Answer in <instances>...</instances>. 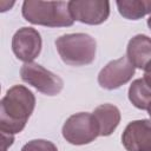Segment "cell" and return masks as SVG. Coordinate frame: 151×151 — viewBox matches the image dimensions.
I'll return each mask as SVG.
<instances>
[{"mask_svg":"<svg viewBox=\"0 0 151 151\" xmlns=\"http://www.w3.org/2000/svg\"><path fill=\"white\" fill-rule=\"evenodd\" d=\"M126 57L136 68L144 71L151 64V38L145 34L131 38L126 47Z\"/></svg>","mask_w":151,"mask_h":151,"instance_id":"cell-10","label":"cell"},{"mask_svg":"<svg viewBox=\"0 0 151 151\" xmlns=\"http://www.w3.org/2000/svg\"><path fill=\"white\" fill-rule=\"evenodd\" d=\"M146 111H147V113H149V116H150V118H151V104H150V106L147 107V110H146Z\"/></svg>","mask_w":151,"mask_h":151,"instance_id":"cell-18","label":"cell"},{"mask_svg":"<svg viewBox=\"0 0 151 151\" xmlns=\"http://www.w3.org/2000/svg\"><path fill=\"white\" fill-rule=\"evenodd\" d=\"M122 143L126 151H151V119L130 122L122 134Z\"/></svg>","mask_w":151,"mask_h":151,"instance_id":"cell-9","label":"cell"},{"mask_svg":"<svg viewBox=\"0 0 151 151\" xmlns=\"http://www.w3.org/2000/svg\"><path fill=\"white\" fill-rule=\"evenodd\" d=\"M21 151H58L57 146L46 139H33L26 143Z\"/></svg>","mask_w":151,"mask_h":151,"instance_id":"cell-14","label":"cell"},{"mask_svg":"<svg viewBox=\"0 0 151 151\" xmlns=\"http://www.w3.org/2000/svg\"><path fill=\"white\" fill-rule=\"evenodd\" d=\"M41 46V35L33 27H21L12 38V51L14 55L25 64L33 63L40 54Z\"/></svg>","mask_w":151,"mask_h":151,"instance_id":"cell-8","label":"cell"},{"mask_svg":"<svg viewBox=\"0 0 151 151\" xmlns=\"http://www.w3.org/2000/svg\"><path fill=\"white\" fill-rule=\"evenodd\" d=\"M2 151H7L8 146H11L14 142V134H8V133H2Z\"/></svg>","mask_w":151,"mask_h":151,"instance_id":"cell-15","label":"cell"},{"mask_svg":"<svg viewBox=\"0 0 151 151\" xmlns=\"http://www.w3.org/2000/svg\"><path fill=\"white\" fill-rule=\"evenodd\" d=\"M22 81L46 96H57L64 87L63 79L37 63H26L20 68Z\"/></svg>","mask_w":151,"mask_h":151,"instance_id":"cell-5","label":"cell"},{"mask_svg":"<svg viewBox=\"0 0 151 151\" xmlns=\"http://www.w3.org/2000/svg\"><path fill=\"white\" fill-rule=\"evenodd\" d=\"M35 107V97L24 85L7 90L0 101V131L15 134L21 132Z\"/></svg>","mask_w":151,"mask_h":151,"instance_id":"cell-1","label":"cell"},{"mask_svg":"<svg viewBox=\"0 0 151 151\" xmlns=\"http://www.w3.org/2000/svg\"><path fill=\"white\" fill-rule=\"evenodd\" d=\"M55 47L61 60L71 66L90 65L96 59L97 42L86 33H70L55 40Z\"/></svg>","mask_w":151,"mask_h":151,"instance_id":"cell-3","label":"cell"},{"mask_svg":"<svg viewBox=\"0 0 151 151\" xmlns=\"http://www.w3.org/2000/svg\"><path fill=\"white\" fill-rule=\"evenodd\" d=\"M134 72L136 67L125 55L110 61L100 70L98 74V84L105 90H116L127 84L134 76Z\"/></svg>","mask_w":151,"mask_h":151,"instance_id":"cell-7","label":"cell"},{"mask_svg":"<svg viewBox=\"0 0 151 151\" xmlns=\"http://www.w3.org/2000/svg\"><path fill=\"white\" fill-rule=\"evenodd\" d=\"M147 26H149V28L151 29V14H150V17H149V19H147Z\"/></svg>","mask_w":151,"mask_h":151,"instance_id":"cell-17","label":"cell"},{"mask_svg":"<svg viewBox=\"0 0 151 151\" xmlns=\"http://www.w3.org/2000/svg\"><path fill=\"white\" fill-rule=\"evenodd\" d=\"M116 5L119 14L127 20H138L151 14V0H120Z\"/></svg>","mask_w":151,"mask_h":151,"instance_id":"cell-12","label":"cell"},{"mask_svg":"<svg viewBox=\"0 0 151 151\" xmlns=\"http://www.w3.org/2000/svg\"><path fill=\"white\" fill-rule=\"evenodd\" d=\"M68 8L73 20L86 25H100L110 15V2L106 0H72Z\"/></svg>","mask_w":151,"mask_h":151,"instance_id":"cell-6","label":"cell"},{"mask_svg":"<svg viewBox=\"0 0 151 151\" xmlns=\"http://www.w3.org/2000/svg\"><path fill=\"white\" fill-rule=\"evenodd\" d=\"M61 132L70 144L85 145L92 143L99 136V126L93 113L79 112L66 119Z\"/></svg>","mask_w":151,"mask_h":151,"instance_id":"cell-4","label":"cell"},{"mask_svg":"<svg viewBox=\"0 0 151 151\" xmlns=\"http://www.w3.org/2000/svg\"><path fill=\"white\" fill-rule=\"evenodd\" d=\"M129 100L139 110H147L151 104V87L143 78L136 79L129 87Z\"/></svg>","mask_w":151,"mask_h":151,"instance_id":"cell-13","label":"cell"},{"mask_svg":"<svg viewBox=\"0 0 151 151\" xmlns=\"http://www.w3.org/2000/svg\"><path fill=\"white\" fill-rule=\"evenodd\" d=\"M21 13L26 21L46 27H68L74 22L68 1L26 0L22 2Z\"/></svg>","mask_w":151,"mask_h":151,"instance_id":"cell-2","label":"cell"},{"mask_svg":"<svg viewBox=\"0 0 151 151\" xmlns=\"http://www.w3.org/2000/svg\"><path fill=\"white\" fill-rule=\"evenodd\" d=\"M143 79L145 80V83L151 87V64L144 70V77Z\"/></svg>","mask_w":151,"mask_h":151,"instance_id":"cell-16","label":"cell"},{"mask_svg":"<svg viewBox=\"0 0 151 151\" xmlns=\"http://www.w3.org/2000/svg\"><path fill=\"white\" fill-rule=\"evenodd\" d=\"M93 116L99 126V136L107 137L120 123V111L113 104H101L93 111Z\"/></svg>","mask_w":151,"mask_h":151,"instance_id":"cell-11","label":"cell"}]
</instances>
